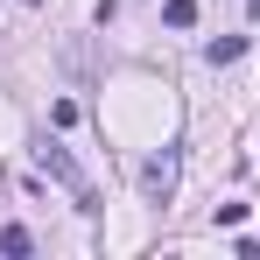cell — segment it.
Returning a JSON list of instances; mask_svg holds the SVG:
<instances>
[{
  "instance_id": "5",
  "label": "cell",
  "mask_w": 260,
  "mask_h": 260,
  "mask_svg": "<svg viewBox=\"0 0 260 260\" xmlns=\"http://www.w3.org/2000/svg\"><path fill=\"white\" fill-rule=\"evenodd\" d=\"M28 7H36V0H28Z\"/></svg>"
},
{
  "instance_id": "3",
  "label": "cell",
  "mask_w": 260,
  "mask_h": 260,
  "mask_svg": "<svg viewBox=\"0 0 260 260\" xmlns=\"http://www.w3.org/2000/svg\"><path fill=\"white\" fill-rule=\"evenodd\" d=\"M162 21H169V28H190V21H197V0H169Z\"/></svg>"
},
{
  "instance_id": "1",
  "label": "cell",
  "mask_w": 260,
  "mask_h": 260,
  "mask_svg": "<svg viewBox=\"0 0 260 260\" xmlns=\"http://www.w3.org/2000/svg\"><path fill=\"white\" fill-rule=\"evenodd\" d=\"M141 190H148V197L162 204V197H169V190H176V155H155V162L141 169Z\"/></svg>"
},
{
  "instance_id": "4",
  "label": "cell",
  "mask_w": 260,
  "mask_h": 260,
  "mask_svg": "<svg viewBox=\"0 0 260 260\" xmlns=\"http://www.w3.org/2000/svg\"><path fill=\"white\" fill-rule=\"evenodd\" d=\"M204 56H211V63H239V56H246V43H239V36H225V43H211Z\"/></svg>"
},
{
  "instance_id": "2",
  "label": "cell",
  "mask_w": 260,
  "mask_h": 260,
  "mask_svg": "<svg viewBox=\"0 0 260 260\" xmlns=\"http://www.w3.org/2000/svg\"><path fill=\"white\" fill-rule=\"evenodd\" d=\"M0 253H7V260L36 253V239H28V225H7V232H0Z\"/></svg>"
}]
</instances>
